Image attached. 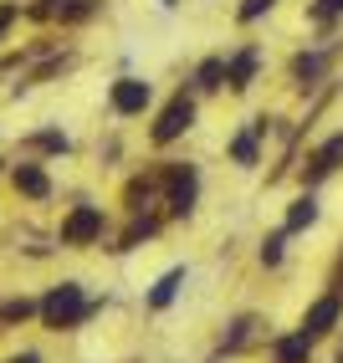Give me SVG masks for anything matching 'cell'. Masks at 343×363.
I'll return each instance as SVG.
<instances>
[{"label":"cell","mask_w":343,"mask_h":363,"mask_svg":"<svg viewBox=\"0 0 343 363\" xmlns=\"http://www.w3.org/2000/svg\"><path fill=\"white\" fill-rule=\"evenodd\" d=\"M82 318H87V302H82V286L77 281H62V286H52V292L41 297V323L52 328V333L77 328Z\"/></svg>","instance_id":"6da1fadb"},{"label":"cell","mask_w":343,"mask_h":363,"mask_svg":"<svg viewBox=\"0 0 343 363\" xmlns=\"http://www.w3.org/2000/svg\"><path fill=\"white\" fill-rule=\"evenodd\" d=\"M97 235H103V210H97V205H77L62 220V240H67V246H92Z\"/></svg>","instance_id":"7a4b0ae2"},{"label":"cell","mask_w":343,"mask_h":363,"mask_svg":"<svg viewBox=\"0 0 343 363\" xmlns=\"http://www.w3.org/2000/svg\"><path fill=\"white\" fill-rule=\"evenodd\" d=\"M190 123H195V103L190 98H175V103L159 113V123H154V143H175Z\"/></svg>","instance_id":"3957f363"},{"label":"cell","mask_w":343,"mask_h":363,"mask_svg":"<svg viewBox=\"0 0 343 363\" xmlns=\"http://www.w3.org/2000/svg\"><path fill=\"white\" fill-rule=\"evenodd\" d=\"M149 82H138V77H118L113 82V113H124V118H134V113H143L149 108Z\"/></svg>","instance_id":"277c9868"},{"label":"cell","mask_w":343,"mask_h":363,"mask_svg":"<svg viewBox=\"0 0 343 363\" xmlns=\"http://www.w3.org/2000/svg\"><path fill=\"white\" fill-rule=\"evenodd\" d=\"M164 179H169V210H175V215H190V205H195V169L175 164Z\"/></svg>","instance_id":"5b68a950"},{"label":"cell","mask_w":343,"mask_h":363,"mask_svg":"<svg viewBox=\"0 0 343 363\" xmlns=\"http://www.w3.org/2000/svg\"><path fill=\"white\" fill-rule=\"evenodd\" d=\"M338 312H343V302H338V297H323V302H312V307H307V318H303V333H307V337L328 333V328L338 323Z\"/></svg>","instance_id":"8992f818"},{"label":"cell","mask_w":343,"mask_h":363,"mask_svg":"<svg viewBox=\"0 0 343 363\" xmlns=\"http://www.w3.org/2000/svg\"><path fill=\"white\" fill-rule=\"evenodd\" d=\"M11 179H16V189H21V195H31V200H46V195H52V179H46L36 164H21Z\"/></svg>","instance_id":"52a82bcc"},{"label":"cell","mask_w":343,"mask_h":363,"mask_svg":"<svg viewBox=\"0 0 343 363\" xmlns=\"http://www.w3.org/2000/svg\"><path fill=\"white\" fill-rule=\"evenodd\" d=\"M251 72H256V52H251V46H246V52H241L231 67H226V82L241 92V87H251Z\"/></svg>","instance_id":"ba28073f"},{"label":"cell","mask_w":343,"mask_h":363,"mask_svg":"<svg viewBox=\"0 0 343 363\" xmlns=\"http://www.w3.org/2000/svg\"><path fill=\"white\" fill-rule=\"evenodd\" d=\"M180 281H185L180 266H175V272H164V277H159V286L149 292V307H169V302H175V292H180Z\"/></svg>","instance_id":"9c48e42d"},{"label":"cell","mask_w":343,"mask_h":363,"mask_svg":"<svg viewBox=\"0 0 343 363\" xmlns=\"http://www.w3.org/2000/svg\"><path fill=\"white\" fill-rule=\"evenodd\" d=\"M307 348H312V337H307V333L282 337V343H277V363H307Z\"/></svg>","instance_id":"30bf717a"},{"label":"cell","mask_w":343,"mask_h":363,"mask_svg":"<svg viewBox=\"0 0 343 363\" xmlns=\"http://www.w3.org/2000/svg\"><path fill=\"white\" fill-rule=\"evenodd\" d=\"M338 164H343V133L328 138V143H323V154L312 159V179H317V174H328V169H338Z\"/></svg>","instance_id":"8fae6325"},{"label":"cell","mask_w":343,"mask_h":363,"mask_svg":"<svg viewBox=\"0 0 343 363\" xmlns=\"http://www.w3.org/2000/svg\"><path fill=\"white\" fill-rule=\"evenodd\" d=\"M220 82H226V62H220V57L200 62V72H195V87H205V92H215Z\"/></svg>","instance_id":"7c38bea8"},{"label":"cell","mask_w":343,"mask_h":363,"mask_svg":"<svg viewBox=\"0 0 343 363\" xmlns=\"http://www.w3.org/2000/svg\"><path fill=\"white\" fill-rule=\"evenodd\" d=\"M312 220H317V200H312V195H303L298 205L287 210V230H303V225H312Z\"/></svg>","instance_id":"4fadbf2b"},{"label":"cell","mask_w":343,"mask_h":363,"mask_svg":"<svg viewBox=\"0 0 343 363\" xmlns=\"http://www.w3.org/2000/svg\"><path fill=\"white\" fill-rule=\"evenodd\" d=\"M31 312H36V302H31V297H11L6 307H0V323H6V328H16V323H26Z\"/></svg>","instance_id":"5bb4252c"},{"label":"cell","mask_w":343,"mask_h":363,"mask_svg":"<svg viewBox=\"0 0 343 363\" xmlns=\"http://www.w3.org/2000/svg\"><path fill=\"white\" fill-rule=\"evenodd\" d=\"M231 159H236V164H256V133H241V138L231 143Z\"/></svg>","instance_id":"9a60e30c"},{"label":"cell","mask_w":343,"mask_h":363,"mask_svg":"<svg viewBox=\"0 0 343 363\" xmlns=\"http://www.w3.org/2000/svg\"><path fill=\"white\" fill-rule=\"evenodd\" d=\"M292 72H298V77H303V87L317 77V72H323V57H298V62H292Z\"/></svg>","instance_id":"2e32d148"},{"label":"cell","mask_w":343,"mask_h":363,"mask_svg":"<svg viewBox=\"0 0 343 363\" xmlns=\"http://www.w3.org/2000/svg\"><path fill=\"white\" fill-rule=\"evenodd\" d=\"M36 149H46V154H67V133H36Z\"/></svg>","instance_id":"e0dca14e"},{"label":"cell","mask_w":343,"mask_h":363,"mask_svg":"<svg viewBox=\"0 0 343 363\" xmlns=\"http://www.w3.org/2000/svg\"><path fill=\"white\" fill-rule=\"evenodd\" d=\"M261 261H266V266H277V261H282V235H272V240L261 246Z\"/></svg>","instance_id":"ac0fdd59"},{"label":"cell","mask_w":343,"mask_h":363,"mask_svg":"<svg viewBox=\"0 0 343 363\" xmlns=\"http://www.w3.org/2000/svg\"><path fill=\"white\" fill-rule=\"evenodd\" d=\"M261 11H272V0H246V6H241V21H256Z\"/></svg>","instance_id":"d6986e66"},{"label":"cell","mask_w":343,"mask_h":363,"mask_svg":"<svg viewBox=\"0 0 343 363\" xmlns=\"http://www.w3.org/2000/svg\"><path fill=\"white\" fill-rule=\"evenodd\" d=\"M16 16H21V6H0V36L16 26Z\"/></svg>","instance_id":"ffe728a7"},{"label":"cell","mask_w":343,"mask_h":363,"mask_svg":"<svg viewBox=\"0 0 343 363\" xmlns=\"http://www.w3.org/2000/svg\"><path fill=\"white\" fill-rule=\"evenodd\" d=\"M333 11H343V0H323V16H333Z\"/></svg>","instance_id":"44dd1931"},{"label":"cell","mask_w":343,"mask_h":363,"mask_svg":"<svg viewBox=\"0 0 343 363\" xmlns=\"http://www.w3.org/2000/svg\"><path fill=\"white\" fill-rule=\"evenodd\" d=\"M11 363H41V358H36V353H21V358H11Z\"/></svg>","instance_id":"7402d4cb"},{"label":"cell","mask_w":343,"mask_h":363,"mask_svg":"<svg viewBox=\"0 0 343 363\" xmlns=\"http://www.w3.org/2000/svg\"><path fill=\"white\" fill-rule=\"evenodd\" d=\"M164 6H175V0H164Z\"/></svg>","instance_id":"603a6c76"}]
</instances>
